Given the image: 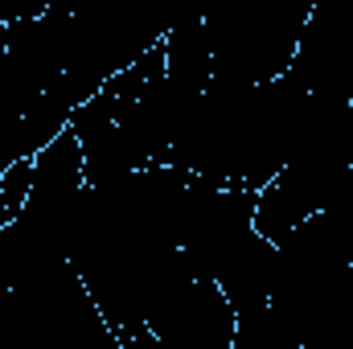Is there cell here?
Returning a JSON list of instances; mask_svg holds the SVG:
<instances>
[{
    "label": "cell",
    "mask_w": 353,
    "mask_h": 349,
    "mask_svg": "<svg viewBox=\"0 0 353 349\" xmlns=\"http://www.w3.org/2000/svg\"><path fill=\"white\" fill-rule=\"evenodd\" d=\"M46 8H50V0H0V29L17 25V21H29Z\"/></svg>",
    "instance_id": "2"
},
{
    "label": "cell",
    "mask_w": 353,
    "mask_h": 349,
    "mask_svg": "<svg viewBox=\"0 0 353 349\" xmlns=\"http://www.w3.org/2000/svg\"><path fill=\"white\" fill-rule=\"evenodd\" d=\"M316 0H201L214 74L263 83L288 74Z\"/></svg>",
    "instance_id": "1"
},
{
    "label": "cell",
    "mask_w": 353,
    "mask_h": 349,
    "mask_svg": "<svg viewBox=\"0 0 353 349\" xmlns=\"http://www.w3.org/2000/svg\"><path fill=\"white\" fill-rule=\"evenodd\" d=\"M0 62H4V29H0Z\"/></svg>",
    "instance_id": "3"
}]
</instances>
